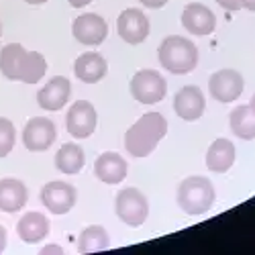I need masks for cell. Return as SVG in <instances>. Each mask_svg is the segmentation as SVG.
Masks as SVG:
<instances>
[{
    "mask_svg": "<svg viewBox=\"0 0 255 255\" xmlns=\"http://www.w3.org/2000/svg\"><path fill=\"white\" fill-rule=\"evenodd\" d=\"M27 4H43V2H47V0H25Z\"/></svg>",
    "mask_w": 255,
    "mask_h": 255,
    "instance_id": "cell-31",
    "label": "cell"
},
{
    "mask_svg": "<svg viewBox=\"0 0 255 255\" xmlns=\"http://www.w3.org/2000/svg\"><path fill=\"white\" fill-rule=\"evenodd\" d=\"M84 163H86V155L78 143H63L55 153V167L61 174L74 176L84 167Z\"/></svg>",
    "mask_w": 255,
    "mask_h": 255,
    "instance_id": "cell-21",
    "label": "cell"
},
{
    "mask_svg": "<svg viewBox=\"0 0 255 255\" xmlns=\"http://www.w3.org/2000/svg\"><path fill=\"white\" fill-rule=\"evenodd\" d=\"M217 2L225 10H239V8H243V0H217Z\"/></svg>",
    "mask_w": 255,
    "mask_h": 255,
    "instance_id": "cell-25",
    "label": "cell"
},
{
    "mask_svg": "<svg viewBox=\"0 0 255 255\" xmlns=\"http://www.w3.org/2000/svg\"><path fill=\"white\" fill-rule=\"evenodd\" d=\"M231 131L243 141L255 139V113L251 106H235L229 117Z\"/></svg>",
    "mask_w": 255,
    "mask_h": 255,
    "instance_id": "cell-22",
    "label": "cell"
},
{
    "mask_svg": "<svg viewBox=\"0 0 255 255\" xmlns=\"http://www.w3.org/2000/svg\"><path fill=\"white\" fill-rule=\"evenodd\" d=\"M167 92V82L155 70H141L131 78V96L141 104H157Z\"/></svg>",
    "mask_w": 255,
    "mask_h": 255,
    "instance_id": "cell-6",
    "label": "cell"
},
{
    "mask_svg": "<svg viewBox=\"0 0 255 255\" xmlns=\"http://www.w3.org/2000/svg\"><path fill=\"white\" fill-rule=\"evenodd\" d=\"M157 57L163 70L182 76V74H190L196 68L198 49L190 39H184L180 35H169L159 43Z\"/></svg>",
    "mask_w": 255,
    "mask_h": 255,
    "instance_id": "cell-3",
    "label": "cell"
},
{
    "mask_svg": "<svg viewBox=\"0 0 255 255\" xmlns=\"http://www.w3.org/2000/svg\"><path fill=\"white\" fill-rule=\"evenodd\" d=\"M16 233L20 241L25 243H39L49 235V219L41 212H27L23 219L16 223Z\"/></svg>",
    "mask_w": 255,
    "mask_h": 255,
    "instance_id": "cell-18",
    "label": "cell"
},
{
    "mask_svg": "<svg viewBox=\"0 0 255 255\" xmlns=\"http://www.w3.org/2000/svg\"><path fill=\"white\" fill-rule=\"evenodd\" d=\"M29 192L27 186L16 178L0 180V210L2 212H16L27 204Z\"/></svg>",
    "mask_w": 255,
    "mask_h": 255,
    "instance_id": "cell-20",
    "label": "cell"
},
{
    "mask_svg": "<svg viewBox=\"0 0 255 255\" xmlns=\"http://www.w3.org/2000/svg\"><path fill=\"white\" fill-rule=\"evenodd\" d=\"M127 169L129 165L125 157L115 151H106L94 161V176L104 184H121L127 178Z\"/></svg>",
    "mask_w": 255,
    "mask_h": 255,
    "instance_id": "cell-16",
    "label": "cell"
},
{
    "mask_svg": "<svg viewBox=\"0 0 255 255\" xmlns=\"http://www.w3.org/2000/svg\"><path fill=\"white\" fill-rule=\"evenodd\" d=\"M106 72H109V63H106V59L100 53H94V51L82 53L74 63V74L84 84L100 82L106 76Z\"/></svg>",
    "mask_w": 255,
    "mask_h": 255,
    "instance_id": "cell-17",
    "label": "cell"
},
{
    "mask_svg": "<svg viewBox=\"0 0 255 255\" xmlns=\"http://www.w3.org/2000/svg\"><path fill=\"white\" fill-rule=\"evenodd\" d=\"M76 198H78L76 188L72 184L59 182V180L45 184L43 190H41V202L53 215H66V212H70L76 204Z\"/></svg>",
    "mask_w": 255,
    "mask_h": 255,
    "instance_id": "cell-10",
    "label": "cell"
},
{
    "mask_svg": "<svg viewBox=\"0 0 255 255\" xmlns=\"http://www.w3.org/2000/svg\"><path fill=\"white\" fill-rule=\"evenodd\" d=\"M178 204L186 215H204L215 204V186L204 176H190L178 186Z\"/></svg>",
    "mask_w": 255,
    "mask_h": 255,
    "instance_id": "cell-4",
    "label": "cell"
},
{
    "mask_svg": "<svg viewBox=\"0 0 255 255\" xmlns=\"http://www.w3.org/2000/svg\"><path fill=\"white\" fill-rule=\"evenodd\" d=\"M139 2L147 8H161V6H165L167 0H139Z\"/></svg>",
    "mask_w": 255,
    "mask_h": 255,
    "instance_id": "cell-26",
    "label": "cell"
},
{
    "mask_svg": "<svg viewBox=\"0 0 255 255\" xmlns=\"http://www.w3.org/2000/svg\"><path fill=\"white\" fill-rule=\"evenodd\" d=\"M0 72L12 82L37 84L47 72V61L39 51H27L20 43H8L0 51Z\"/></svg>",
    "mask_w": 255,
    "mask_h": 255,
    "instance_id": "cell-1",
    "label": "cell"
},
{
    "mask_svg": "<svg viewBox=\"0 0 255 255\" xmlns=\"http://www.w3.org/2000/svg\"><path fill=\"white\" fill-rule=\"evenodd\" d=\"M167 133V121L159 113L143 115L125 135V149L133 157H147L151 155L157 143Z\"/></svg>",
    "mask_w": 255,
    "mask_h": 255,
    "instance_id": "cell-2",
    "label": "cell"
},
{
    "mask_svg": "<svg viewBox=\"0 0 255 255\" xmlns=\"http://www.w3.org/2000/svg\"><path fill=\"white\" fill-rule=\"evenodd\" d=\"M243 6H245V8H249V10H253V12H255V0H243Z\"/></svg>",
    "mask_w": 255,
    "mask_h": 255,
    "instance_id": "cell-30",
    "label": "cell"
},
{
    "mask_svg": "<svg viewBox=\"0 0 255 255\" xmlns=\"http://www.w3.org/2000/svg\"><path fill=\"white\" fill-rule=\"evenodd\" d=\"M6 249V229L0 225V253Z\"/></svg>",
    "mask_w": 255,
    "mask_h": 255,
    "instance_id": "cell-28",
    "label": "cell"
},
{
    "mask_svg": "<svg viewBox=\"0 0 255 255\" xmlns=\"http://www.w3.org/2000/svg\"><path fill=\"white\" fill-rule=\"evenodd\" d=\"M14 141H16V129L12 121L0 117V159L6 157L12 151Z\"/></svg>",
    "mask_w": 255,
    "mask_h": 255,
    "instance_id": "cell-24",
    "label": "cell"
},
{
    "mask_svg": "<svg viewBox=\"0 0 255 255\" xmlns=\"http://www.w3.org/2000/svg\"><path fill=\"white\" fill-rule=\"evenodd\" d=\"M70 2V6H74V8H82V6H88L92 0H68Z\"/></svg>",
    "mask_w": 255,
    "mask_h": 255,
    "instance_id": "cell-29",
    "label": "cell"
},
{
    "mask_svg": "<svg viewBox=\"0 0 255 255\" xmlns=\"http://www.w3.org/2000/svg\"><path fill=\"white\" fill-rule=\"evenodd\" d=\"M117 31L123 41H127L131 45H139L149 35V18L139 8H127L119 14Z\"/></svg>",
    "mask_w": 255,
    "mask_h": 255,
    "instance_id": "cell-11",
    "label": "cell"
},
{
    "mask_svg": "<svg viewBox=\"0 0 255 255\" xmlns=\"http://www.w3.org/2000/svg\"><path fill=\"white\" fill-rule=\"evenodd\" d=\"M182 25L188 33L192 35H210L217 27V16L212 14V10L200 2L188 4L182 12Z\"/></svg>",
    "mask_w": 255,
    "mask_h": 255,
    "instance_id": "cell-15",
    "label": "cell"
},
{
    "mask_svg": "<svg viewBox=\"0 0 255 255\" xmlns=\"http://www.w3.org/2000/svg\"><path fill=\"white\" fill-rule=\"evenodd\" d=\"M55 137H57L55 125H53V121H49L45 117H33L23 129V143L33 153L47 151L53 145Z\"/></svg>",
    "mask_w": 255,
    "mask_h": 255,
    "instance_id": "cell-9",
    "label": "cell"
},
{
    "mask_svg": "<svg viewBox=\"0 0 255 255\" xmlns=\"http://www.w3.org/2000/svg\"><path fill=\"white\" fill-rule=\"evenodd\" d=\"M117 217L129 227H141L149 217L147 196L137 188H123L115 200Z\"/></svg>",
    "mask_w": 255,
    "mask_h": 255,
    "instance_id": "cell-5",
    "label": "cell"
},
{
    "mask_svg": "<svg viewBox=\"0 0 255 255\" xmlns=\"http://www.w3.org/2000/svg\"><path fill=\"white\" fill-rule=\"evenodd\" d=\"M98 115L88 100H78L70 106L66 115V129L76 139H86L96 131Z\"/></svg>",
    "mask_w": 255,
    "mask_h": 255,
    "instance_id": "cell-8",
    "label": "cell"
},
{
    "mask_svg": "<svg viewBox=\"0 0 255 255\" xmlns=\"http://www.w3.org/2000/svg\"><path fill=\"white\" fill-rule=\"evenodd\" d=\"M70 94H72L70 80L63 78V76H55L37 92V104L43 111L55 113V111H61L63 106H66V102L70 100Z\"/></svg>",
    "mask_w": 255,
    "mask_h": 255,
    "instance_id": "cell-13",
    "label": "cell"
},
{
    "mask_svg": "<svg viewBox=\"0 0 255 255\" xmlns=\"http://www.w3.org/2000/svg\"><path fill=\"white\" fill-rule=\"evenodd\" d=\"M109 245H111V237H109V233H106V229L100 227V225L86 227V229L80 233V237H78V249H80V253L104 251Z\"/></svg>",
    "mask_w": 255,
    "mask_h": 255,
    "instance_id": "cell-23",
    "label": "cell"
},
{
    "mask_svg": "<svg viewBox=\"0 0 255 255\" xmlns=\"http://www.w3.org/2000/svg\"><path fill=\"white\" fill-rule=\"evenodd\" d=\"M249 106H251V111L255 113V94H253V98H251V102H249Z\"/></svg>",
    "mask_w": 255,
    "mask_h": 255,
    "instance_id": "cell-32",
    "label": "cell"
},
{
    "mask_svg": "<svg viewBox=\"0 0 255 255\" xmlns=\"http://www.w3.org/2000/svg\"><path fill=\"white\" fill-rule=\"evenodd\" d=\"M235 163V145L229 139H217L206 151V167L215 174H225Z\"/></svg>",
    "mask_w": 255,
    "mask_h": 255,
    "instance_id": "cell-19",
    "label": "cell"
},
{
    "mask_svg": "<svg viewBox=\"0 0 255 255\" xmlns=\"http://www.w3.org/2000/svg\"><path fill=\"white\" fill-rule=\"evenodd\" d=\"M245 88V80L235 70H219L210 76L208 80V92L210 96L219 102H235Z\"/></svg>",
    "mask_w": 255,
    "mask_h": 255,
    "instance_id": "cell-7",
    "label": "cell"
},
{
    "mask_svg": "<svg viewBox=\"0 0 255 255\" xmlns=\"http://www.w3.org/2000/svg\"><path fill=\"white\" fill-rule=\"evenodd\" d=\"M39 253H43V255H57V253H63V249L59 245H45Z\"/></svg>",
    "mask_w": 255,
    "mask_h": 255,
    "instance_id": "cell-27",
    "label": "cell"
},
{
    "mask_svg": "<svg viewBox=\"0 0 255 255\" xmlns=\"http://www.w3.org/2000/svg\"><path fill=\"white\" fill-rule=\"evenodd\" d=\"M204 94L198 86H184L174 96V111L182 121H196L204 113Z\"/></svg>",
    "mask_w": 255,
    "mask_h": 255,
    "instance_id": "cell-14",
    "label": "cell"
},
{
    "mask_svg": "<svg viewBox=\"0 0 255 255\" xmlns=\"http://www.w3.org/2000/svg\"><path fill=\"white\" fill-rule=\"evenodd\" d=\"M0 35H2V25H0Z\"/></svg>",
    "mask_w": 255,
    "mask_h": 255,
    "instance_id": "cell-33",
    "label": "cell"
},
{
    "mask_svg": "<svg viewBox=\"0 0 255 255\" xmlns=\"http://www.w3.org/2000/svg\"><path fill=\"white\" fill-rule=\"evenodd\" d=\"M72 33L82 45L94 47V45H100L106 39V35H109V25H106V20L100 14L86 12L74 20Z\"/></svg>",
    "mask_w": 255,
    "mask_h": 255,
    "instance_id": "cell-12",
    "label": "cell"
}]
</instances>
